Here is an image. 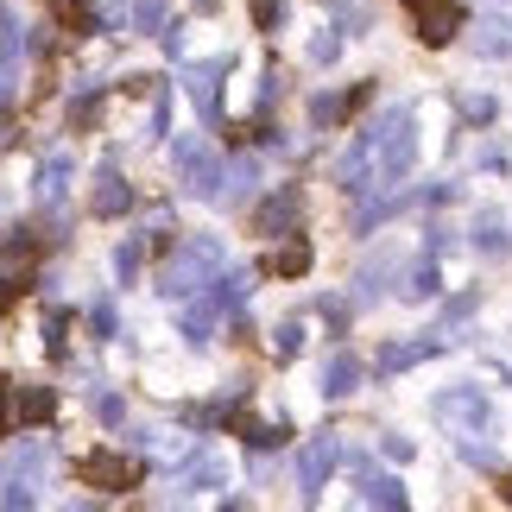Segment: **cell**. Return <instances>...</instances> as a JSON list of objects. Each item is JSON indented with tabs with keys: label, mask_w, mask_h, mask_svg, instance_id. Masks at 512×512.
Listing matches in <instances>:
<instances>
[{
	"label": "cell",
	"mask_w": 512,
	"mask_h": 512,
	"mask_svg": "<svg viewBox=\"0 0 512 512\" xmlns=\"http://www.w3.org/2000/svg\"><path fill=\"white\" fill-rule=\"evenodd\" d=\"M215 272H222V247H215V241H190V247L165 266L159 285H165V298H196V285L215 279Z\"/></svg>",
	"instance_id": "6da1fadb"
},
{
	"label": "cell",
	"mask_w": 512,
	"mask_h": 512,
	"mask_svg": "<svg viewBox=\"0 0 512 512\" xmlns=\"http://www.w3.org/2000/svg\"><path fill=\"white\" fill-rule=\"evenodd\" d=\"M171 159H177V184H184L190 196H209L215 184H222V165H215V152H209L203 140H190V133L171 146Z\"/></svg>",
	"instance_id": "7a4b0ae2"
},
{
	"label": "cell",
	"mask_w": 512,
	"mask_h": 512,
	"mask_svg": "<svg viewBox=\"0 0 512 512\" xmlns=\"http://www.w3.org/2000/svg\"><path fill=\"white\" fill-rule=\"evenodd\" d=\"M83 487H102V494H127V487H140V462L133 456H114V449H95V456H83Z\"/></svg>",
	"instance_id": "3957f363"
},
{
	"label": "cell",
	"mask_w": 512,
	"mask_h": 512,
	"mask_svg": "<svg viewBox=\"0 0 512 512\" xmlns=\"http://www.w3.org/2000/svg\"><path fill=\"white\" fill-rule=\"evenodd\" d=\"M456 32H462V7H449V0H424L418 7V38L424 45H449Z\"/></svg>",
	"instance_id": "277c9868"
},
{
	"label": "cell",
	"mask_w": 512,
	"mask_h": 512,
	"mask_svg": "<svg viewBox=\"0 0 512 512\" xmlns=\"http://www.w3.org/2000/svg\"><path fill=\"white\" fill-rule=\"evenodd\" d=\"M266 272H272V279H304V272H310V241H298V234L279 241L266 253Z\"/></svg>",
	"instance_id": "5b68a950"
},
{
	"label": "cell",
	"mask_w": 512,
	"mask_h": 512,
	"mask_svg": "<svg viewBox=\"0 0 512 512\" xmlns=\"http://www.w3.org/2000/svg\"><path fill=\"white\" fill-rule=\"evenodd\" d=\"M298 190H279V196H266V203H260V234H291V228H298Z\"/></svg>",
	"instance_id": "8992f818"
},
{
	"label": "cell",
	"mask_w": 512,
	"mask_h": 512,
	"mask_svg": "<svg viewBox=\"0 0 512 512\" xmlns=\"http://www.w3.org/2000/svg\"><path fill=\"white\" fill-rule=\"evenodd\" d=\"M329 468H336V443L317 437V443H310L304 456H298V475H304V487H323V481H329Z\"/></svg>",
	"instance_id": "52a82bcc"
},
{
	"label": "cell",
	"mask_w": 512,
	"mask_h": 512,
	"mask_svg": "<svg viewBox=\"0 0 512 512\" xmlns=\"http://www.w3.org/2000/svg\"><path fill=\"white\" fill-rule=\"evenodd\" d=\"M405 165H411V140H405V121L392 114V121H386V146H380V171H386V177H399Z\"/></svg>",
	"instance_id": "ba28073f"
},
{
	"label": "cell",
	"mask_w": 512,
	"mask_h": 512,
	"mask_svg": "<svg viewBox=\"0 0 512 512\" xmlns=\"http://www.w3.org/2000/svg\"><path fill=\"white\" fill-rule=\"evenodd\" d=\"M70 159H64V152H57V159H45V165H38V203H57V196H64L70 190Z\"/></svg>",
	"instance_id": "9c48e42d"
},
{
	"label": "cell",
	"mask_w": 512,
	"mask_h": 512,
	"mask_svg": "<svg viewBox=\"0 0 512 512\" xmlns=\"http://www.w3.org/2000/svg\"><path fill=\"white\" fill-rule=\"evenodd\" d=\"M89 203H95V215H121V209L133 203V190H127L114 171H102V184H95V196H89Z\"/></svg>",
	"instance_id": "30bf717a"
},
{
	"label": "cell",
	"mask_w": 512,
	"mask_h": 512,
	"mask_svg": "<svg viewBox=\"0 0 512 512\" xmlns=\"http://www.w3.org/2000/svg\"><path fill=\"white\" fill-rule=\"evenodd\" d=\"M215 481H228V468L215 462V456H196L184 475H177V494H196V487H215Z\"/></svg>",
	"instance_id": "8fae6325"
},
{
	"label": "cell",
	"mask_w": 512,
	"mask_h": 512,
	"mask_svg": "<svg viewBox=\"0 0 512 512\" xmlns=\"http://www.w3.org/2000/svg\"><path fill=\"white\" fill-rule=\"evenodd\" d=\"M228 418H234V430H241L247 443H260V449H272L285 437V424H266V418H253V411H228Z\"/></svg>",
	"instance_id": "7c38bea8"
},
{
	"label": "cell",
	"mask_w": 512,
	"mask_h": 512,
	"mask_svg": "<svg viewBox=\"0 0 512 512\" xmlns=\"http://www.w3.org/2000/svg\"><path fill=\"white\" fill-rule=\"evenodd\" d=\"M13 411H19V418H32V424H45L51 411H57V399H51V386H26V392L13 399Z\"/></svg>",
	"instance_id": "4fadbf2b"
},
{
	"label": "cell",
	"mask_w": 512,
	"mask_h": 512,
	"mask_svg": "<svg viewBox=\"0 0 512 512\" xmlns=\"http://www.w3.org/2000/svg\"><path fill=\"white\" fill-rule=\"evenodd\" d=\"M354 380H361V367H354L348 354H336V361L323 367V392H329V399H342V392H354Z\"/></svg>",
	"instance_id": "5bb4252c"
},
{
	"label": "cell",
	"mask_w": 512,
	"mask_h": 512,
	"mask_svg": "<svg viewBox=\"0 0 512 512\" xmlns=\"http://www.w3.org/2000/svg\"><path fill=\"white\" fill-rule=\"evenodd\" d=\"M184 83H190V102L203 108V114H215V70H190Z\"/></svg>",
	"instance_id": "9a60e30c"
},
{
	"label": "cell",
	"mask_w": 512,
	"mask_h": 512,
	"mask_svg": "<svg viewBox=\"0 0 512 512\" xmlns=\"http://www.w3.org/2000/svg\"><path fill=\"white\" fill-rule=\"evenodd\" d=\"M298 348H304V329L298 323H279V329H272V354H279V361H291Z\"/></svg>",
	"instance_id": "2e32d148"
},
{
	"label": "cell",
	"mask_w": 512,
	"mask_h": 512,
	"mask_svg": "<svg viewBox=\"0 0 512 512\" xmlns=\"http://www.w3.org/2000/svg\"><path fill=\"white\" fill-rule=\"evenodd\" d=\"M253 177H260V165H247V159H241V165L228 171V196H247V190H253Z\"/></svg>",
	"instance_id": "e0dca14e"
},
{
	"label": "cell",
	"mask_w": 512,
	"mask_h": 512,
	"mask_svg": "<svg viewBox=\"0 0 512 512\" xmlns=\"http://www.w3.org/2000/svg\"><path fill=\"white\" fill-rule=\"evenodd\" d=\"M64 329H70V310H51V317H45V336H51V354H64Z\"/></svg>",
	"instance_id": "ac0fdd59"
},
{
	"label": "cell",
	"mask_w": 512,
	"mask_h": 512,
	"mask_svg": "<svg viewBox=\"0 0 512 512\" xmlns=\"http://www.w3.org/2000/svg\"><path fill=\"white\" fill-rule=\"evenodd\" d=\"M367 500H380V506H399V487H392V481H367Z\"/></svg>",
	"instance_id": "d6986e66"
},
{
	"label": "cell",
	"mask_w": 512,
	"mask_h": 512,
	"mask_svg": "<svg viewBox=\"0 0 512 512\" xmlns=\"http://www.w3.org/2000/svg\"><path fill=\"white\" fill-rule=\"evenodd\" d=\"M253 7V19H260V26H272V19H279V0H247Z\"/></svg>",
	"instance_id": "ffe728a7"
},
{
	"label": "cell",
	"mask_w": 512,
	"mask_h": 512,
	"mask_svg": "<svg viewBox=\"0 0 512 512\" xmlns=\"http://www.w3.org/2000/svg\"><path fill=\"white\" fill-rule=\"evenodd\" d=\"M19 298V279H13V272H0V310H7Z\"/></svg>",
	"instance_id": "44dd1931"
},
{
	"label": "cell",
	"mask_w": 512,
	"mask_h": 512,
	"mask_svg": "<svg viewBox=\"0 0 512 512\" xmlns=\"http://www.w3.org/2000/svg\"><path fill=\"white\" fill-rule=\"evenodd\" d=\"M13 418H19V411H13V399H7V380H0V430H7Z\"/></svg>",
	"instance_id": "7402d4cb"
},
{
	"label": "cell",
	"mask_w": 512,
	"mask_h": 512,
	"mask_svg": "<svg viewBox=\"0 0 512 512\" xmlns=\"http://www.w3.org/2000/svg\"><path fill=\"white\" fill-rule=\"evenodd\" d=\"M0 146H13V121H7V114H0Z\"/></svg>",
	"instance_id": "603a6c76"
},
{
	"label": "cell",
	"mask_w": 512,
	"mask_h": 512,
	"mask_svg": "<svg viewBox=\"0 0 512 512\" xmlns=\"http://www.w3.org/2000/svg\"><path fill=\"white\" fill-rule=\"evenodd\" d=\"M0 102H7V70H0Z\"/></svg>",
	"instance_id": "cb8c5ba5"
},
{
	"label": "cell",
	"mask_w": 512,
	"mask_h": 512,
	"mask_svg": "<svg viewBox=\"0 0 512 512\" xmlns=\"http://www.w3.org/2000/svg\"><path fill=\"white\" fill-rule=\"evenodd\" d=\"M506 500H512V475H506Z\"/></svg>",
	"instance_id": "d4e9b609"
},
{
	"label": "cell",
	"mask_w": 512,
	"mask_h": 512,
	"mask_svg": "<svg viewBox=\"0 0 512 512\" xmlns=\"http://www.w3.org/2000/svg\"><path fill=\"white\" fill-rule=\"evenodd\" d=\"M411 7H424V0H411Z\"/></svg>",
	"instance_id": "484cf974"
}]
</instances>
